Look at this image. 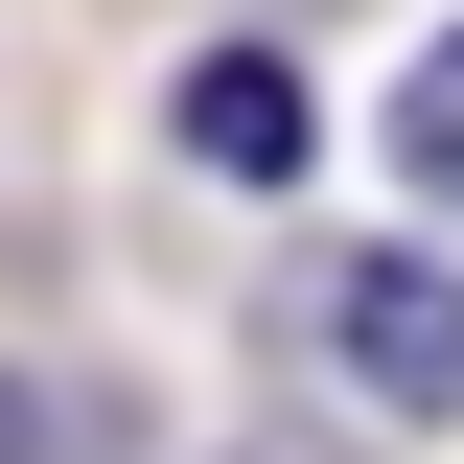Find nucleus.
Returning <instances> with one entry per match:
<instances>
[{
    "label": "nucleus",
    "instance_id": "obj_2",
    "mask_svg": "<svg viewBox=\"0 0 464 464\" xmlns=\"http://www.w3.org/2000/svg\"><path fill=\"white\" fill-rule=\"evenodd\" d=\"M163 140H186L209 186H302V140H325V116H302V70H279V47H209V70L163 93Z\"/></svg>",
    "mask_w": 464,
    "mask_h": 464
},
{
    "label": "nucleus",
    "instance_id": "obj_3",
    "mask_svg": "<svg viewBox=\"0 0 464 464\" xmlns=\"http://www.w3.org/2000/svg\"><path fill=\"white\" fill-rule=\"evenodd\" d=\"M395 163H418V186H441V209H464V24H441V47H418V93H395Z\"/></svg>",
    "mask_w": 464,
    "mask_h": 464
},
{
    "label": "nucleus",
    "instance_id": "obj_1",
    "mask_svg": "<svg viewBox=\"0 0 464 464\" xmlns=\"http://www.w3.org/2000/svg\"><path fill=\"white\" fill-rule=\"evenodd\" d=\"M302 348H325L372 418H464V279L441 256H325V279H302Z\"/></svg>",
    "mask_w": 464,
    "mask_h": 464
}]
</instances>
